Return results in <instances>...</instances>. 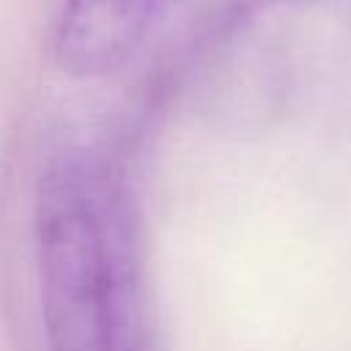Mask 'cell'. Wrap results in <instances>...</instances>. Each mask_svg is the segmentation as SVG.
Masks as SVG:
<instances>
[{
	"label": "cell",
	"mask_w": 351,
	"mask_h": 351,
	"mask_svg": "<svg viewBox=\"0 0 351 351\" xmlns=\"http://www.w3.org/2000/svg\"><path fill=\"white\" fill-rule=\"evenodd\" d=\"M173 0H66L55 58L74 77L121 69Z\"/></svg>",
	"instance_id": "2"
},
{
	"label": "cell",
	"mask_w": 351,
	"mask_h": 351,
	"mask_svg": "<svg viewBox=\"0 0 351 351\" xmlns=\"http://www.w3.org/2000/svg\"><path fill=\"white\" fill-rule=\"evenodd\" d=\"M33 247L49 351H151L143 228L115 165L58 156L36 189Z\"/></svg>",
	"instance_id": "1"
}]
</instances>
